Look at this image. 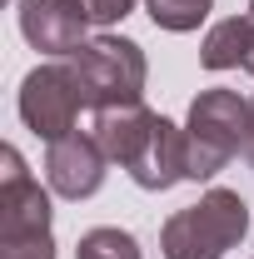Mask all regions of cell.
<instances>
[{
	"mask_svg": "<svg viewBox=\"0 0 254 259\" xmlns=\"http://www.w3.org/2000/svg\"><path fill=\"white\" fill-rule=\"evenodd\" d=\"M249 234V204L234 190H204L194 204L175 209L159 229V254L164 259H224L239 249Z\"/></svg>",
	"mask_w": 254,
	"mask_h": 259,
	"instance_id": "1",
	"label": "cell"
},
{
	"mask_svg": "<svg viewBox=\"0 0 254 259\" xmlns=\"http://www.w3.org/2000/svg\"><path fill=\"white\" fill-rule=\"evenodd\" d=\"M70 75L80 85V95L90 110H110V105H135L145 95V80H150V60L145 50L125 40V35H95L85 40L75 55H70Z\"/></svg>",
	"mask_w": 254,
	"mask_h": 259,
	"instance_id": "2",
	"label": "cell"
},
{
	"mask_svg": "<svg viewBox=\"0 0 254 259\" xmlns=\"http://www.w3.org/2000/svg\"><path fill=\"white\" fill-rule=\"evenodd\" d=\"M249 135V100L234 90H199L185 120V140H190V180H215L224 164L244 150Z\"/></svg>",
	"mask_w": 254,
	"mask_h": 259,
	"instance_id": "3",
	"label": "cell"
},
{
	"mask_svg": "<svg viewBox=\"0 0 254 259\" xmlns=\"http://www.w3.org/2000/svg\"><path fill=\"white\" fill-rule=\"evenodd\" d=\"M20 120L30 135H40L45 145H55L65 135H75V120H80V110H85V95H80V85H75V75H70V65H35L30 75L20 80Z\"/></svg>",
	"mask_w": 254,
	"mask_h": 259,
	"instance_id": "4",
	"label": "cell"
},
{
	"mask_svg": "<svg viewBox=\"0 0 254 259\" xmlns=\"http://www.w3.org/2000/svg\"><path fill=\"white\" fill-rule=\"evenodd\" d=\"M50 229V194L40 190L20 150L5 145L0 150V239H20V234H45Z\"/></svg>",
	"mask_w": 254,
	"mask_h": 259,
	"instance_id": "5",
	"label": "cell"
},
{
	"mask_svg": "<svg viewBox=\"0 0 254 259\" xmlns=\"http://www.w3.org/2000/svg\"><path fill=\"white\" fill-rule=\"evenodd\" d=\"M85 25H90V15L80 0H20V35L40 55L70 60L85 45Z\"/></svg>",
	"mask_w": 254,
	"mask_h": 259,
	"instance_id": "6",
	"label": "cell"
},
{
	"mask_svg": "<svg viewBox=\"0 0 254 259\" xmlns=\"http://www.w3.org/2000/svg\"><path fill=\"white\" fill-rule=\"evenodd\" d=\"M105 150L95 145V135H65L45 150V180L60 199H90L105 185Z\"/></svg>",
	"mask_w": 254,
	"mask_h": 259,
	"instance_id": "7",
	"label": "cell"
},
{
	"mask_svg": "<svg viewBox=\"0 0 254 259\" xmlns=\"http://www.w3.org/2000/svg\"><path fill=\"white\" fill-rule=\"evenodd\" d=\"M125 175L150 194L175 190L180 180H190V140H185V130L159 115L155 130H150V140H145V150L125 164Z\"/></svg>",
	"mask_w": 254,
	"mask_h": 259,
	"instance_id": "8",
	"label": "cell"
},
{
	"mask_svg": "<svg viewBox=\"0 0 254 259\" xmlns=\"http://www.w3.org/2000/svg\"><path fill=\"white\" fill-rule=\"evenodd\" d=\"M155 120H159V115L145 105V100H135V105H110V110H95L90 135H95V145L105 150V160L125 169V164L145 150V140H150Z\"/></svg>",
	"mask_w": 254,
	"mask_h": 259,
	"instance_id": "9",
	"label": "cell"
},
{
	"mask_svg": "<svg viewBox=\"0 0 254 259\" xmlns=\"http://www.w3.org/2000/svg\"><path fill=\"white\" fill-rule=\"evenodd\" d=\"M199 65L204 70H249L254 75V15H229L220 25H209L204 45H199Z\"/></svg>",
	"mask_w": 254,
	"mask_h": 259,
	"instance_id": "10",
	"label": "cell"
},
{
	"mask_svg": "<svg viewBox=\"0 0 254 259\" xmlns=\"http://www.w3.org/2000/svg\"><path fill=\"white\" fill-rule=\"evenodd\" d=\"M75 259H145V254H140V239H135L130 229L100 225V229H85V234H80Z\"/></svg>",
	"mask_w": 254,
	"mask_h": 259,
	"instance_id": "11",
	"label": "cell"
},
{
	"mask_svg": "<svg viewBox=\"0 0 254 259\" xmlns=\"http://www.w3.org/2000/svg\"><path fill=\"white\" fill-rule=\"evenodd\" d=\"M150 5V20L170 35H185V30H199V20L209 15L215 0H145Z\"/></svg>",
	"mask_w": 254,
	"mask_h": 259,
	"instance_id": "12",
	"label": "cell"
},
{
	"mask_svg": "<svg viewBox=\"0 0 254 259\" xmlns=\"http://www.w3.org/2000/svg\"><path fill=\"white\" fill-rule=\"evenodd\" d=\"M0 259H55V239L45 234H20V239H0Z\"/></svg>",
	"mask_w": 254,
	"mask_h": 259,
	"instance_id": "13",
	"label": "cell"
},
{
	"mask_svg": "<svg viewBox=\"0 0 254 259\" xmlns=\"http://www.w3.org/2000/svg\"><path fill=\"white\" fill-rule=\"evenodd\" d=\"M80 5H85L90 25H115V20H125L135 10V0H80Z\"/></svg>",
	"mask_w": 254,
	"mask_h": 259,
	"instance_id": "14",
	"label": "cell"
},
{
	"mask_svg": "<svg viewBox=\"0 0 254 259\" xmlns=\"http://www.w3.org/2000/svg\"><path fill=\"white\" fill-rule=\"evenodd\" d=\"M244 160H249V169H254V100H249V135H244Z\"/></svg>",
	"mask_w": 254,
	"mask_h": 259,
	"instance_id": "15",
	"label": "cell"
},
{
	"mask_svg": "<svg viewBox=\"0 0 254 259\" xmlns=\"http://www.w3.org/2000/svg\"><path fill=\"white\" fill-rule=\"evenodd\" d=\"M249 15H254V0H249Z\"/></svg>",
	"mask_w": 254,
	"mask_h": 259,
	"instance_id": "16",
	"label": "cell"
}]
</instances>
